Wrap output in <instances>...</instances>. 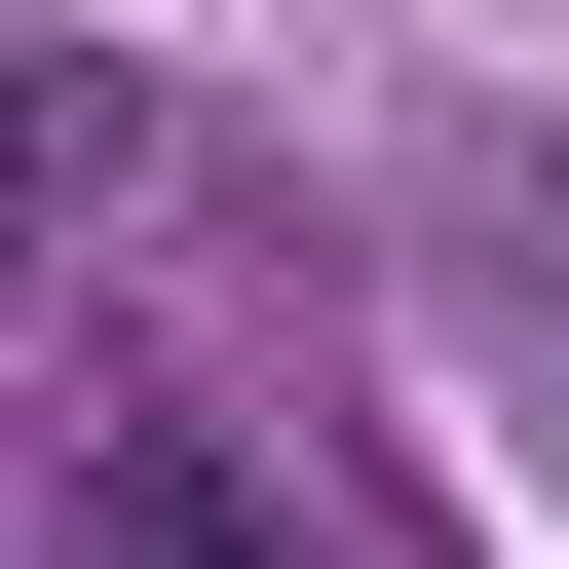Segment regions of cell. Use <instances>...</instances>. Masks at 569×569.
<instances>
[{"label":"cell","mask_w":569,"mask_h":569,"mask_svg":"<svg viewBox=\"0 0 569 569\" xmlns=\"http://www.w3.org/2000/svg\"><path fill=\"white\" fill-rule=\"evenodd\" d=\"M77 228H114V77H77V39H0V305H39Z\"/></svg>","instance_id":"2"},{"label":"cell","mask_w":569,"mask_h":569,"mask_svg":"<svg viewBox=\"0 0 569 569\" xmlns=\"http://www.w3.org/2000/svg\"><path fill=\"white\" fill-rule=\"evenodd\" d=\"M456 228H493V305L569 342V114H456Z\"/></svg>","instance_id":"3"},{"label":"cell","mask_w":569,"mask_h":569,"mask_svg":"<svg viewBox=\"0 0 569 569\" xmlns=\"http://www.w3.org/2000/svg\"><path fill=\"white\" fill-rule=\"evenodd\" d=\"M77 569H305V531H266V456H190V418H114V456H77Z\"/></svg>","instance_id":"1"}]
</instances>
